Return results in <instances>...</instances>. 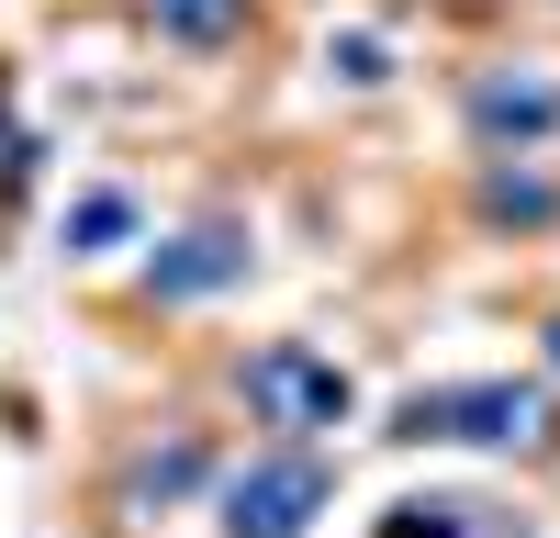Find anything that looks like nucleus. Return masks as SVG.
I'll return each instance as SVG.
<instances>
[{
    "instance_id": "f257e3e1",
    "label": "nucleus",
    "mask_w": 560,
    "mask_h": 538,
    "mask_svg": "<svg viewBox=\"0 0 560 538\" xmlns=\"http://www.w3.org/2000/svg\"><path fill=\"white\" fill-rule=\"evenodd\" d=\"M236 404H247L258 426H280V437H314V426H337L348 404H359V382H348L325 348H292V337H280V348H247V359H236Z\"/></svg>"
},
{
    "instance_id": "f03ea898",
    "label": "nucleus",
    "mask_w": 560,
    "mask_h": 538,
    "mask_svg": "<svg viewBox=\"0 0 560 538\" xmlns=\"http://www.w3.org/2000/svg\"><path fill=\"white\" fill-rule=\"evenodd\" d=\"M404 437H482V448H549V393L538 382H471V393H415Z\"/></svg>"
},
{
    "instance_id": "7ed1b4c3",
    "label": "nucleus",
    "mask_w": 560,
    "mask_h": 538,
    "mask_svg": "<svg viewBox=\"0 0 560 538\" xmlns=\"http://www.w3.org/2000/svg\"><path fill=\"white\" fill-rule=\"evenodd\" d=\"M325 493H337V471L303 460V448H269V460H247L236 482H224V538H303L325 516Z\"/></svg>"
},
{
    "instance_id": "20e7f679",
    "label": "nucleus",
    "mask_w": 560,
    "mask_h": 538,
    "mask_svg": "<svg viewBox=\"0 0 560 538\" xmlns=\"http://www.w3.org/2000/svg\"><path fill=\"white\" fill-rule=\"evenodd\" d=\"M224 281H247V224L236 213H191L147 247V303H202Z\"/></svg>"
},
{
    "instance_id": "39448f33",
    "label": "nucleus",
    "mask_w": 560,
    "mask_h": 538,
    "mask_svg": "<svg viewBox=\"0 0 560 538\" xmlns=\"http://www.w3.org/2000/svg\"><path fill=\"white\" fill-rule=\"evenodd\" d=\"M471 124L482 134H549L560 124V79H538V68L527 79H482L471 90Z\"/></svg>"
},
{
    "instance_id": "423d86ee",
    "label": "nucleus",
    "mask_w": 560,
    "mask_h": 538,
    "mask_svg": "<svg viewBox=\"0 0 560 538\" xmlns=\"http://www.w3.org/2000/svg\"><path fill=\"white\" fill-rule=\"evenodd\" d=\"M382 538H516V527L482 516V505H459V493H427V505H393Z\"/></svg>"
},
{
    "instance_id": "0eeeda50",
    "label": "nucleus",
    "mask_w": 560,
    "mask_h": 538,
    "mask_svg": "<svg viewBox=\"0 0 560 538\" xmlns=\"http://www.w3.org/2000/svg\"><path fill=\"white\" fill-rule=\"evenodd\" d=\"M191 482H202V448H191V437H168V448H147V471H135L124 493H135V505H179Z\"/></svg>"
},
{
    "instance_id": "6e6552de",
    "label": "nucleus",
    "mask_w": 560,
    "mask_h": 538,
    "mask_svg": "<svg viewBox=\"0 0 560 538\" xmlns=\"http://www.w3.org/2000/svg\"><path fill=\"white\" fill-rule=\"evenodd\" d=\"M482 213H493V224H560L549 179H527V168H493V179H482Z\"/></svg>"
},
{
    "instance_id": "1a4fd4ad",
    "label": "nucleus",
    "mask_w": 560,
    "mask_h": 538,
    "mask_svg": "<svg viewBox=\"0 0 560 538\" xmlns=\"http://www.w3.org/2000/svg\"><path fill=\"white\" fill-rule=\"evenodd\" d=\"M124 224H135V202H124V191H102V202H79V213H68V247L90 258V247H113Z\"/></svg>"
},
{
    "instance_id": "9d476101",
    "label": "nucleus",
    "mask_w": 560,
    "mask_h": 538,
    "mask_svg": "<svg viewBox=\"0 0 560 538\" xmlns=\"http://www.w3.org/2000/svg\"><path fill=\"white\" fill-rule=\"evenodd\" d=\"M224 23H236V0H168V34L179 45H224Z\"/></svg>"
},
{
    "instance_id": "9b49d317",
    "label": "nucleus",
    "mask_w": 560,
    "mask_h": 538,
    "mask_svg": "<svg viewBox=\"0 0 560 538\" xmlns=\"http://www.w3.org/2000/svg\"><path fill=\"white\" fill-rule=\"evenodd\" d=\"M549 371H560V314H549Z\"/></svg>"
}]
</instances>
